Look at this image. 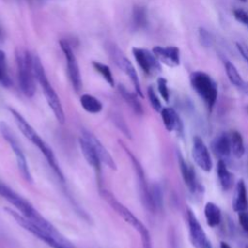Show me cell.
Instances as JSON below:
<instances>
[{"label":"cell","mask_w":248,"mask_h":248,"mask_svg":"<svg viewBox=\"0 0 248 248\" xmlns=\"http://www.w3.org/2000/svg\"><path fill=\"white\" fill-rule=\"evenodd\" d=\"M240 1H241V2H244V3H245V2H247V0H240Z\"/></svg>","instance_id":"40"},{"label":"cell","mask_w":248,"mask_h":248,"mask_svg":"<svg viewBox=\"0 0 248 248\" xmlns=\"http://www.w3.org/2000/svg\"><path fill=\"white\" fill-rule=\"evenodd\" d=\"M118 91H119L120 95L122 96V98L124 99V101L130 106V108L134 110L135 113H137L139 115H141L143 113L142 106H141L140 102L139 101V99L137 98V95L130 92L123 84L118 85Z\"/></svg>","instance_id":"25"},{"label":"cell","mask_w":248,"mask_h":248,"mask_svg":"<svg viewBox=\"0 0 248 248\" xmlns=\"http://www.w3.org/2000/svg\"><path fill=\"white\" fill-rule=\"evenodd\" d=\"M79 102L83 109L89 113H98L103 108L102 103L97 98L89 94L81 95Z\"/></svg>","instance_id":"27"},{"label":"cell","mask_w":248,"mask_h":248,"mask_svg":"<svg viewBox=\"0 0 248 248\" xmlns=\"http://www.w3.org/2000/svg\"><path fill=\"white\" fill-rule=\"evenodd\" d=\"M149 190H150V201H151L152 210L161 208L163 204V195H162L161 187L158 184H153Z\"/></svg>","instance_id":"30"},{"label":"cell","mask_w":248,"mask_h":248,"mask_svg":"<svg viewBox=\"0 0 248 248\" xmlns=\"http://www.w3.org/2000/svg\"><path fill=\"white\" fill-rule=\"evenodd\" d=\"M154 55L158 58V60L167 66L175 67L180 64V50L177 46H154L152 49Z\"/></svg>","instance_id":"16"},{"label":"cell","mask_w":248,"mask_h":248,"mask_svg":"<svg viewBox=\"0 0 248 248\" xmlns=\"http://www.w3.org/2000/svg\"><path fill=\"white\" fill-rule=\"evenodd\" d=\"M204 216H205L207 225L211 228H214L218 226L221 222V218H222L221 209L216 203L212 202H208L205 203V206H204Z\"/></svg>","instance_id":"24"},{"label":"cell","mask_w":248,"mask_h":248,"mask_svg":"<svg viewBox=\"0 0 248 248\" xmlns=\"http://www.w3.org/2000/svg\"><path fill=\"white\" fill-rule=\"evenodd\" d=\"M161 112V117L166 129L170 132L182 130L181 120L172 108H163Z\"/></svg>","instance_id":"21"},{"label":"cell","mask_w":248,"mask_h":248,"mask_svg":"<svg viewBox=\"0 0 248 248\" xmlns=\"http://www.w3.org/2000/svg\"><path fill=\"white\" fill-rule=\"evenodd\" d=\"M217 176H218V180L219 183L222 187L223 190H230L232 187V183H233V176L232 174V172L228 170L227 165L225 163L224 160L219 159L218 163H217Z\"/></svg>","instance_id":"23"},{"label":"cell","mask_w":248,"mask_h":248,"mask_svg":"<svg viewBox=\"0 0 248 248\" xmlns=\"http://www.w3.org/2000/svg\"><path fill=\"white\" fill-rule=\"evenodd\" d=\"M238 222L243 229L244 232H248V212L246 211H240L238 212Z\"/></svg>","instance_id":"36"},{"label":"cell","mask_w":248,"mask_h":248,"mask_svg":"<svg viewBox=\"0 0 248 248\" xmlns=\"http://www.w3.org/2000/svg\"><path fill=\"white\" fill-rule=\"evenodd\" d=\"M224 67H225L227 77H228L229 80L231 81V83L233 84L235 87L239 88L240 90L247 93L248 92L247 83L241 78L236 67L231 61H229L227 59H224Z\"/></svg>","instance_id":"22"},{"label":"cell","mask_w":248,"mask_h":248,"mask_svg":"<svg viewBox=\"0 0 248 248\" xmlns=\"http://www.w3.org/2000/svg\"><path fill=\"white\" fill-rule=\"evenodd\" d=\"M229 138L232 154L235 158H241L245 153V146L241 134L237 131H231L229 133Z\"/></svg>","instance_id":"26"},{"label":"cell","mask_w":248,"mask_h":248,"mask_svg":"<svg viewBox=\"0 0 248 248\" xmlns=\"http://www.w3.org/2000/svg\"><path fill=\"white\" fill-rule=\"evenodd\" d=\"M187 222L189 227L190 240L193 246L195 248H211L210 241L208 240L205 232L190 208L187 209Z\"/></svg>","instance_id":"11"},{"label":"cell","mask_w":248,"mask_h":248,"mask_svg":"<svg viewBox=\"0 0 248 248\" xmlns=\"http://www.w3.org/2000/svg\"><path fill=\"white\" fill-rule=\"evenodd\" d=\"M100 194H101L102 198L109 204V206L114 211H116L117 214L120 217H122V219L125 222L130 224L134 229H136L140 232V234L141 236V240H142V245H146V243L151 244L148 230L127 207H125L121 202H119L109 191H108L106 189H102L100 191Z\"/></svg>","instance_id":"6"},{"label":"cell","mask_w":248,"mask_h":248,"mask_svg":"<svg viewBox=\"0 0 248 248\" xmlns=\"http://www.w3.org/2000/svg\"><path fill=\"white\" fill-rule=\"evenodd\" d=\"M92 66L93 68L104 78V79L110 85V86H114V79H113V76L112 73L109 69V67L106 64H103L99 61H92Z\"/></svg>","instance_id":"29"},{"label":"cell","mask_w":248,"mask_h":248,"mask_svg":"<svg viewBox=\"0 0 248 248\" xmlns=\"http://www.w3.org/2000/svg\"><path fill=\"white\" fill-rule=\"evenodd\" d=\"M33 71L35 75V78L38 80L40 83L41 87L43 88L46 100L50 107V108L53 111V114L57 121L61 124L65 122V114L63 111V108L61 105V102L59 100L58 95L56 94L55 90L49 83L47 77L46 75L45 69L43 67V64L39 58V56L34 55L33 56Z\"/></svg>","instance_id":"3"},{"label":"cell","mask_w":248,"mask_h":248,"mask_svg":"<svg viewBox=\"0 0 248 248\" xmlns=\"http://www.w3.org/2000/svg\"><path fill=\"white\" fill-rule=\"evenodd\" d=\"M79 146L81 149V152L86 160V162L94 169V170L96 171V173L98 175L101 174V161L93 147V145L91 144V142L85 139L84 137H80L79 140Z\"/></svg>","instance_id":"18"},{"label":"cell","mask_w":248,"mask_h":248,"mask_svg":"<svg viewBox=\"0 0 248 248\" xmlns=\"http://www.w3.org/2000/svg\"><path fill=\"white\" fill-rule=\"evenodd\" d=\"M177 158H178V165H179V169H180L184 183L186 184L190 192L196 193L200 189V183L198 182V178L196 176V172L194 169L186 163V161L184 160L180 152L177 153Z\"/></svg>","instance_id":"17"},{"label":"cell","mask_w":248,"mask_h":248,"mask_svg":"<svg viewBox=\"0 0 248 248\" xmlns=\"http://www.w3.org/2000/svg\"><path fill=\"white\" fill-rule=\"evenodd\" d=\"M60 47L65 55L66 62H67V71H68V76L71 80L72 86L74 90L78 93L81 90L82 87V80H81V76L79 72V67L78 60L76 58V55L74 54L70 45L66 40H60L59 42Z\"/></svg>","instance_id":"10"},{"label":"cell","mask_w":248,"mask_h":248,"mask_svg":"<svg viewBox=\"0 0 248 248\" xmlns=\"http://www.w3.org/2000/svg\"><path fill=\"white\" fill-rule=\"evenodd\" d=\"M192 155L196 164L204 171H210L212 169V160L210 153L204 141L199 136L193 138Z\"/></svg>","instance_id":"14"},{"label":"cell","mask_w":248,"mask_h":248,"mask_svg":"<svg viewBox=\"0 0 248 248\" xmlns=\"http://www.w3.org/2000/svg\"><path fill=\"white\" fill-rule=\"evenodd\" d=\"M10 111L13 114L17 127L19 128L21 133L24 135V137L26 139H28L34 145H36L39 148V150L44 154L48 165L53 170V171L56 173L58 178L61 181H64L63 173L59 168V165L55 159V156H54L51 148L43 140V139L37 134V132L31 127V125L24 119V117L18 111H16L15 108H10Z\"/></svg>","instance_id":"2"},{"label":"cell","mask_w":248,"mask_h":248,"mask_svg":"<svg viewBox=\"0 0 248 248\" xmlns=\"http://www.w3.org/2000/svg\"><path fill=\"white\" fill-rule=\"evenodd\" d=\"M0 132L3 136V138L9 142L10 146L12 147V149L16 155V164H17L19 171L21 172V175L23 176V178L26 181L32 182V176H31V172L28 168V164H27L25 155H24L16 138L15 137L14 133L10 130V127L5 122L0 123Z\"/></svg>","instance_id":"9"},{"label":"cell","mask_w":248,"mask_h":248,"mask_svg":"<svg viewBox=\"0 0 248 248\" xmlns=\"http://www.w3.org/2000/svg\"><path fill=\"white\" fill-rule=\"evenodd\" d=\"M119 145H121V147L125 150V152L127 153V155L130 157L133 168L137 173L138 176V180H139V184H140V193H141V197L143 200V202L145 204V206H147L150 210H152V206H151V201H150V190L148 188L146 179H145V175H144V171L142 170V167L140 166V162L137 160V158L133 155V153L130 151V149L124 144V142L122 140H118Z\"/></svg>","instance_id":"13"},{"label":"cell","mask_w":248,"mask_h":248,"mask_svg":"<svg viewBox=\"0 0 248 248\" xmlns=\"http://www.w3.org/2000/svg\"><path fill=\"white\" fill-rule=\"evenodd\" d=\"M147 96H148L150 105L153 108V109L158 111V112H160L162 110V108H162V104H161V102H160V100H159V98H158V96H157L153 86H151V85L147 88Z\"/></svg>","instance_id":"32"},{"label":"cell","mask_w":248,"mask_h":248,"mask_svg":"<svg viewBox=\"0 0 248 248\" xmlns=\"http://www.w3.org/2000/svg\"><path fill=\"white\" fill-rule=\"evenodd\" d=\"M212 148L214 153L221 160L225 161V159L229 158L230 155L232 154L229 134L221 133L220 135H218L212 142Z\"/></svg>","instance_id":"20"},{"label":"cell","mask_w":248,"mask_h":248,"mask_svg":"<svg viewBox=\"0 0 248 248\" xmlns=\"http://www.w3.org/2000/svg\"><path fill=\"white\" fill-rule=\"evenodd\" d=\"M133 25L136 29L144 28L147 25V11L143 6H135L132 13Z\"/></svg>","instance_id":"28"},{"label":"cell","mask_w":248,"mask_h":248,"mask_svg":"<svg viewBox=\"0 0 248 248\" xmlns=\"http://www.w3.org/2000/svg\"><path fill=\"white\" fill-rule=\"evenodd\" d=\"M157 87L161 97L164 99L165 102H169L170 100V91L168 88V82L165 78H159L157 79Z\"/></svg>","instance_id":"33"},{"label":"cell","mask_w":248,"mask_h":248,"mask_svg":"<svg viewBox=\"0 0 248 248\" xmlns=\"http://www.w3.org/2000/svg\"><path fill=\"white\" fill-rule=\"evenodd\" d=\"M106 49L110 57V59L114 62V64L121 69L131 79L137 95H139L140 98H143V94L140 87V82L137 74V71L132 64V62L123 54V52L112 43H108L106 45Z\"/></svg>","instance_id":"8"},{"label":"cell","mask_w":248,"mask_h":248,"mask_svg":"<svg viewBox=\"0 0 248 248\" xmlns=\"http://www.w3.org/2000/svg\"><path fill=\"white\" fill-rule=\"evenodd\" d=\"M232 13H233L234 18H235L238 22H240L241 24H243L245 27L248 28V13L245 12L244 10L238 9V8H237V9H234V10L232 11Z\"/></svg>","instance_id":"34"},{"label":"cell","mask_w":248,"mask_h":248,"mask_svg":"<svg viewBox=\"0 0 248 248\" xmlns=\"http://www.w3.org/2000/svg\"><path fill=\"white\" fill-rule=\"evenodd\" d=\"M2 41V31H1V28H0V42Z\"/></svg>","instance_id":"39"},{"label":"cell","mask_w":248,"mask_h":248,"mask_svg":"<svg viewBox=\"0 0 248 248\" xmlns=\"http://www.w3.org/2000/svg\"><path fill=\"white\" fill-rule=\"evenodd\" d=\"M132 52L139 66L146 75H153L162 71L161 63L153 52L140 47H133Z\"/></svg>","instance_id":"12"},{"label":"cell","mask_w":248,"mask_h":248,"mask_svg":"<svg viewBox=\"0 0 248 248\" xmlns=\"http://www.w3.org/2000/svg\"><path fill=\"white\" fill-rule=\"evenodd\" d=\"M232 208L235 212L246 211L248 208L247 190L243 179H239L235 185V192L232 200Z\"/></svg>","instance_id":"19"},{"label":"cell","mask_w":248,"mask_h":248,"mask_svg":"<svg viewBox=\"0 0 248 248\" xmlns=\"http://www.w3.org/2000/svg\"><path fill=\"white\" fill-rule=\"evenodd\" d=\"M81 136L84 137L85 139H87L91 142V144L93 145V147L102 163H104L110 170H115L117 169L116 164H115L113 158L111 157V155L109 154V152L107 150V148L102 144V142L92 133L83 129L81 131Z\"/></svg>","instance_id":"15"},{"label":"cell","mask_w":248,"mask_h":248,"mask_svg":"<svg viewBox=\"0 0 248 248\" xmlns=\"http://www.w3.org/2000/svg\"><path fill=\"white\" fill-rule=\"evenodd\" d=\"M190 83L195 92L204 102L208 110L211 111L218 96V87L215 80L204 72L195 71L190 75Z\"/></svg>","instance_id":"5"},{"label":"cell","mask_w":248,"mask_h":248,"mask_svg":"<svg viewBox=\"0 0 248 248\" xmlns=\"http://www.w3.org/2000/svg\"><path fill=\"white\" fill-rule=\"evenodd\" d=\"M199 39L200 43L203 47H210L213 45V37L212 35L203 27L199 28Z\"/></svg>","instance_id":"31"},{"label":"cell","mask_w":248,"mask_h":248,"mask_svg":"<svg viewBox=\"0 0 248 248\" xmlns=\"http://www.w3.org/2000/svg\"><path fill=\"white\" fill-rule=\"evenodd\" d=\"M4 210L11 217H13L19 226H21L23 229H25L26 231L31 232L37 238L46 242L48 246H50L52 248H73V246L71 244H64V243H61L58 240H56L51 234H49L46 231L42 230L39 226H37L36 224L31 222L29 219L24 217L21 213L19 214L18 212L15 211V210H13L12 208H9V207H5Z\"/></svg>","instance_id":"7"},{"label":"cell","mask_w":248,"mask_h":248,"mask_svg":"<svg viewBox=\"0 0 248 248\" xmlns=\"http://www.w3.org/2000/svg\"><path fill=\"white\" fill-rule=\"evenodd\" d=\"M220 248H232L227 242H224V241H221L220 243Z\"/></svg>","instance_id":"38"},{"label":"cell","mask_w":248,"mask_h":248,"mask_svg":"<svg viewBox=\"0 0 248 248\" xmlns=\"http://www.w3.org/2000/svg\"><path fill=\"white\" fill-rule=\"evenodd\" d=\"M0 83H1L3 86H5V87H9V86L12 85V80H11V78L5 77V76L2 74L1 70H0Z\"/></svg>","instance_id":"37"},{"label":"cell","mask_w":248,"mask_h":248,"mask_svg":"<svg viewBox=\"0 0 248 248\" xmlns=\"http://www.w3.org/2000/svg\"><path fill=\"white\" fill-rule=\"evenodd\" d=\"M0 196H2L6 201L13 204L20 213L29 219L31 222L39 226L42 230L46 231L49 234H55L57 232L56 228L50 224L46 219H45L25 199L16 194L9 186L0 181Z\"/></svg>","instance_id":"1"},{"label":"cell","mask_w":248,"mask_h":248,"mask_svg":"<svg viewBox=\"0 0 248 248\" xmlns=\"http://www.w3.org/2000/svg\"><path fill=\"white\" fill-rule=\"evenodd\" d=\"M17 78L22 93L27 97L35 94V75L33 71V56L26 49L16 50Z\"/></svg>","instance_id":"4"},{"label":"cell","mask_w":248,"mask_h":248,"mask_svg":"<svg viewBox=\"0 0 248 248\" xmlns=\"http://www.w3.org/2000/svg\"><path fill=\"white\" fill-rule=\"evenodd\" d=\"M113 121L115 123V125L122 131V133L128 137V138H131V134H130V131L128 129V126L126 125L125 121L119 116V115H114L113 116Z\"/></svg>","instance_id":"35"},{"label":"cell","mask_w":248,"mask_h":248,"mask_svg":"<svg viewBox=\"0 0 248 248\" xmlns=\"http://www.w3.org/2000/svg\"><path fill=\"white\" fill-rule=\"evenodd\" d=\"M247 83V87H248V82H246Z\"/></svg>","instance_id":"41"}]
</instances>
